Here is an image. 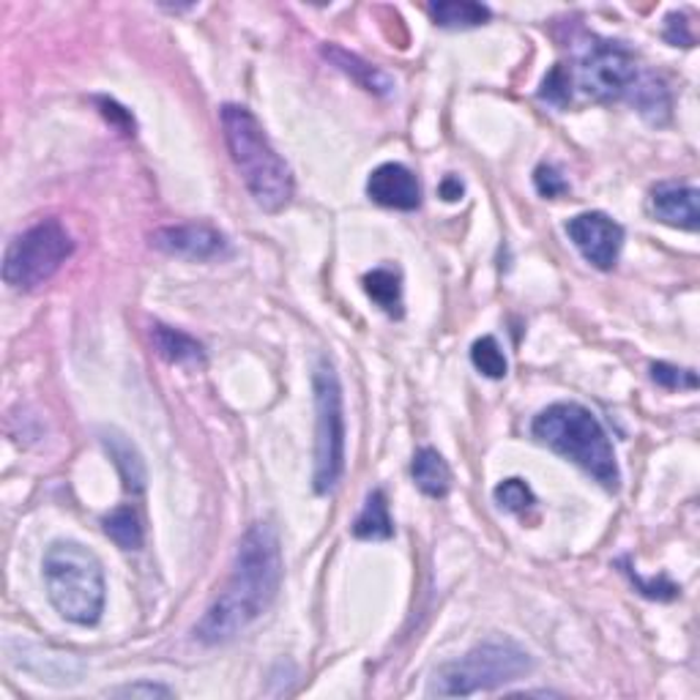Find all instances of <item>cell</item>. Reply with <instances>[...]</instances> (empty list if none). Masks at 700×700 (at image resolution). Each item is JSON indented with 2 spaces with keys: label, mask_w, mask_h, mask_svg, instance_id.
I'll list each match as a JSON object with an SVG mask.
<instances>
[{
  "label": "cell",
  "mask_w": 700,
  "mask_h": 700,
  "mask_svg": "<svg viewBox=\"0 0 700 700\" xmlns=\"http://www.w3.org/2000/svg\"><path fill=\"white\" fill-rule=\"evenodd\" d=\"M283 585V548L268 523L249 525L236 550L227 583L211 608L197 621L195 638L206 645H223L253 627L274 605Z\"/></svg>",
  "instance_id": "obj_1"
},
{
  "label": "cell",
  "mask_w": 700,
  "mask_h": 700,
  "mask_svg": "<svg viewBox=\"0 0 700 700\" xmlns=\"http://www.w3.org/2000/svg\"><path fill=\"white\" fill-rule=\"evenodd\" d=\"M219 121H223L233 165L241 172L244 187L249 189L253 200L268 214L283 211L293 200L296 184H293L290 167L272 146L253 110L241 105H223Z\"/></svg>",
  "instance_id": "obj_2"
},
{
  "label": "cell",
  "mask_w": 700,
  "mask_h": 700,
  "mask_svg": "<svg viewBox=\"0 0 700 700\" xmlns=\"http://www.w3.org/2000/svg\"><path fill=\"white\" fill-rule=\"evenodd\" d=\"M531 433L544 446L572 460L574 465L594 476L602 487L615 493L621 484V471L615 463L613 444H610L600 418L580 403H555L544 408L531 424Z\"/></svg>",
  "instance_id": "obj_3"
},
{
  "label": "cell",
  "mask_w": 700,
  "mask_h": 700,
  "mask_svg": "<svg viewBox=\"0 0 700 700\" xmlns=\"http://www.w3.org/2000/svg\"><path fill=\"white\" fill-rule=\"evenodd\" d=\"M45 585L52 608L77 627L99 624L105 613V570L80 542H52L45 553Z\"/></svg>",
  "instance_id": "obj_4"
},
{
  "label": "cell",
  "mask_w": 700,
  "mask_h": 700,
  "mask_svg": "<svg viewBox=\"0 0 700 700\" xmlns=\"http://www.w3.org/2000/svg\"><path fill=\"white\" fill-rule=\"evenodd\" d=\"M534 670V660L512 640H487L479 643L460 660L446 662L435 670L430 681V696L469 698L474 692L495 690L501 684L523 679Z\"/></svg>",
  "instance_id": "obj_5"
},
{
  "label": "cell",
  "mask_w": 700,
  "mask_h": 700,
  "mask_svg": "<svg viewBox=\"0 0 700 700\" xmlns=\"http://www.w3.org/2000/svg\"><path fill=\"white\" fill-rule=\"evenodd\" d=\"M315 392V493L326 495L339 484L345 471V414L343 386L332 362L321 358L313 375Z\"/></svg>",
  "instance_id": "obj_6"
},
{
  "label": "cell",
  "mask_w": 700,
  "mask_h": 700,
  "mask_svg": "<svg viewBox=\"0 0 700 700\" xmlns=\"http://www.w3.org/2000/svg\"><path fill=\"white\" fill-rule=\"evenodd\" d=\"M71 253H75V241L58 219H45V223L28 227L6 249V285L17 287V290H36L61 272Z\"/></svg>",
  "instance_id": "obj_7"
},
{
  "label": "cell",
  "mask_w": 700,
  "mask_h": 700,
  "mask_svg": "<svg viewBox=\"0 0 700 700\" xmlns=\"http://www.w3.org/2000/svg\"><path fill=\"white\" fill-rule=\"evenodd\" d=\"M578 86L597 101H615L630 96L640 71L638 58L621 41L591 39L578 58Z\"/></svg>",
  "instance_id": "obj_8"
},
{
  "label": "cell",
  "mask_w": 700,
  "mask_h": 700,
  "mask_svg": "<svg viewBox=\"0 0 700 700\" xmlns=\"http://www.w3.org/2000/svg\"><path fill=\"white\" fill-rule=\"evenodd\" d=\"M566 236L578 247V253L600 272H610L624 247V227L602 211H585L572 217L566 223Z\"/></svg>",
  "instance_id": "obj_9"
},
{
  "label": "cell",
  "mask_w": 700,
  "mask_h": 700,
  "mask_svg": "<svg viewBox=\"0 0 700 700\" xmlns=\"http://www.w3.org/2000/svg\"><path fill=\"white\" fill-rule=\"evenodd\" d=\"M151 244L165 255L187 260H223L230 255V241L211 225H170L159 227Z\"/></svg>",
  "instance_id": "obj_10"
},
{
  "label": "cell",
  "mask_w": 700,
  "mask_h": 700,
  "mask_svg": "<svg viewBox=\"0 0 700 700\" xmlns=\"http://www.w3.org/2000/svg\"><path fill=\"white\" fill-rule=\"evenodd\" d=\"M367 195L378 206L394 208V211H416L422 203V187H418L416 176L400 161H386L369 172Z\"/></svg>",
  "instance_id": "obj_11"
},
{
  "label": "cell",
  "mask_w": 700,
  "mask_h": 700,
  "mask_svg": "<svg viewBox=\"0 0 700 700\" xmlns=\"http://www.w3.org/2000/svg\"><path fill=\"white\" fill-rule=\"evenodd\" d=\"M651 211L660 223L681 230H698L700 211H698V189L690 184L666 181L657 184L651 191Z\"/></svg>",
  "instance_id": "obj_12"
},
{
  "label": "cell",
  "mask_w": 700,
  "mask_h": 700,
  "mask_svg": "<svg viewBox=\"0 0 700 700\" xmlns=\"http://www.w3.org/2000/svg\"><path fill=\"white\" fill-rule=\"evenodd\" d=\"M323 56L332 61V66H337L343 75H348L353 82L364 88V91L375 93V96H388L394 91V80L386 75V71L378 69V66L367 63L364 58H358L356 52L343 50L337 45H326L323 47Z\"/></svg>",
  "instance_id": "obj_13"
},
{
  "label": "cell",
  "mask_w": 700,
  "mask_h": 700,
  "mask_svg": "<svg viewBox=\"0 0 700 700\" xmlns=\"http://www.w3.org/2000/svg\"><path fill=\"white\" fill-rule=\"evenodd\" d=\"M154 348L165 362L170 364H203L206 362V351L195 337L181 328L165 326V323H154L151 328Z\"/></svg>",
  "instance_id": "obj_14"
},
{
  "label": "cell",
  "mask_w": 700,
  "mask_h": 700,
  "mask_svg": "<svg viewBox=\"0 0 700 700\" xmlns=\"http://www.w3.org/2000/svg\"><path fill=\"white\" fill-rule=\"evenodd\" d=\"M101 444L110 452V457L116 460L127 490H131V493H142V487H146V463H142L135 444H131L127 435L118 433V430H105V433H101Z\"/></svg>",
  "instance_id": "obj_15"
},
{
  "label": "cell",
  "mask_w": 700,
  "mask_h": 700,
  "mask_svg": "<svg viewBox=\"0 0 700 700\" xmlns=\"http://www.w3.org/2000/svg\"><path fill=\"white\" fill-rule=\"evenodd\" d=\"M416 487L430 499H444L452 487V471H448L446 460L441 457L435 448L424 446L414 454V465H411Z\"/></svg>",
  "instance_id": "obj_16"
},
{
  "label": "cell",
  "mask_w": 700,
  "mask_h": 700,
  "mask_svg": "<svg viewBox=\"0 0 700 700\" xmlns=\"http://www.w3.org/2000/svg\"><path fill=\"white\" fill-rule=\"evenodd\" d=\"M353 536L356 540L367 542H383L394 536V523L392 514H388V501L383 495V490H373L364 501V510L358 512V517L353 520Z\"/></svg>",
  "instance_id": "obj_17"
},
{
  "label": "cell",
  "mask_w": 700,
  "mask_h": 700,
  "mask_svg": "<svg viewBox=\"0 0 700 700\" xmlns=\"http://www.w3.org/2000/svg\"><path fill=\"white\" fill-rule=\"evenodd\" d=\"M364 290L388 318H403V279L392 268H373L364 274Z\"/></svg>",
  "instance_id": "obj_18"
},
{
  "label": "cell",
  "mask_w": 700,
  "mask_h": 700,
  "mask_svg": "<svg viewBox=\"0 0 700 700\" xmlns=\"http://www.w3.org/2000/svg\"><path fill=\"white\" fill-rule=\"evenodd\" d=\"M427 11L438 28H479L493 17L487 6L474 0H438L430 3Z\"/></svg>",
  "instance_id": "obj_19"
},
{
  "label": "cell",
  "mask_w": 700,
  "mask_h": 700,
  "mask_svg": "<svg viewBox=\"0 0 700 700\" xmlns=\"http://www.w3.org/2000/svg\"><path fill=\"white\" fill-rule=\"evenodd\" d=\"M632 101L649 121H666L670 112V96L666 82L654 75H640L635 88L630 91Z\"/></svg>",
  "instance_id": "obj_20"
},
{
  "label": "cell",
  "mask_w": 700,
  "mask_h": 700,
  "mask_svg": "<svg viewBox=\"0 0 700 700\" xmlns=\"http://www.w3.org/2000/svg\"><path fill=\"white\" fill-rule=\"evenodd\" d=\"M101 525H105V534L110 536V540L116 542L121 550L142 548L140 514L131 510V506H118L116 512H110L105 520H101Z\"/></svg>",
  "instance_id": "obj_21"
},
{
  "label": "cell",
  "mask_w": 700,
  "mask_h": 700,
  "mask_svg": "<svg viewBox=\"0 0 700 700\" xmlns=\"http://www.w3.org/2000/svg\"><path fill=\"white\" fill-rule=\"evenodd\" d=\"M471 362H474V367L484 375V378L493 381L506 378V369H510L504 351H501L499 339L495 337L476 339V343L471 345Z\"/></svg>",
  "instance_id": "obj_22"
},
{
  "label": "cell",
  "mask_w": 700,
  "mask_h": 700,
  "mask_svg": "<svg viewBox=\"0 0 700 700\" xmlns=\"http://www.w3.org/2000/svg\"><path fill=\"white\" fill-rule=\"evenodd\" d=\"M493 499L501 510L514 512V514L531 510V506L536 504L534 493H531V487L523 482V479H504V482L493 490Z\"/></svg>",
  "instance_id": "obj_23"
},
{
  "label": "cell",
  "mask_w": 700,
  "mask_h": 700,
  "mask_svg": "<svg viewBox=\"0 0 700 700\" xmlns=\"http://www.w3.org/2000/svg\"><path fill=\"white\" fill-rule=\"evenodd\" d=\"M542 101H550L555 107H566L572 99V71H566L564 66H555L542 82V91H540Z\"/></svg>",
  "instance_id": "obj_24"
},
{
  "label": "cell",
  "mask_w": 700,
  "mask_h": 700,
  "mask_svg": "<svg viewBox=\"0 0 700 700\" xmlns=\"http://www.w3.org/2000/svg\"><path fill=\"white\" fill-rule=\"evenodd\" d=\"M651 378L666 388H696L698 386V378L692 369L673 367V364H666V362L651 364Z\"/></svg>",
  "instance_id": "obj_25"
},
{
  "label": "cell",
  "mask_w": 700,
  "mask_h": 700,
  "mask_svg": "<svg viewBox=\"0 0 700 700\" xmlns=\"http://www.w3.org/2000/svg\"><path fill=\"white\" fill-rule=\"evenodd\" d=\"M534 184H536V191H540L542 197H559V195H566V191H570V184H566V178L561 176V170L555 165L536 167Z\"/></svg>",
  "instance_id": "obj_26"
},
{
  "label": "cell",
  "mask_w": 700,
  "mask_h": 700,
  "mask_svg": "<svg viewBox=\"0 0 700 700\" xmlns=\"http://www.w3.org/2000/svg\"><path fill=\"white\" fill-rule=\"evenodd\" d=\"M107 696L116 698H172V690L165 684H154V681H137V684L116 687Z\"/></svg>",
  "instance_id": "obj_27"
},
{
  "label": "cell",
  "mask_w": 700,
  "mask_h": 700,
  "mask_svg": "<svg viewBox=\"0 0 700 700\" xmlns=\"http://www.w3.org/2000/svg\"><path fill=\"white\" fill-rule=\"evenodd\" d=\"M666 39L673 47H692L696 45V36L690 31V22H687L684 14H670L666 22Z\"/></svg>",
  "instance_id": "obj_28"
},
{
  "label": "cell",
  "mask_w": 700,
  "mask_h": 700,
  "mask_svg": "<svg viewBox=\"0 0 700 700\" xmlns=\"http://www.w3.org/2000/svg\"><path fill=\"white\" fill-rule=\"evenodd\" d=\"M99 105L105 107V110H101V112H105L107 118H112V121H116L118 127L127 131V135H135V118H131L129 112L124 110V107H118L112 99H99Z\"/></svg>",
  "instance_id": "obj_29"
},
{
  "label": "cell",
  "mask_w": 700,
  "mask_h": 700,
  "mask_svg": "<svg viewBox=\"0 0 700 700\" xmlns=\"http://www.w3.org/2000/svg\"><path fill=\"white\" fill-rule=\"evenodd\" d=\"M441 197H444V200H448V203L460 200V197H463V181H460V178H454V176H446L444 184H441Z\"/></svg>",
  "instance_id": "obj_30"
}]
</instances>
